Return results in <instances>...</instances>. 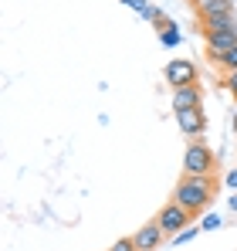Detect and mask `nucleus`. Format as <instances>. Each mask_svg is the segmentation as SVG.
<instances>
[{"label":"nucleus","mask_w":237,"mask_h":251,"mask_svg":"<svg viewBox=\"0 0 237 251\" xmlns=\"http://www.w3.org/2000/svg\"><path fill=\"white\" fill-rule=\"evenodd\" d=\"M224 88H231V95L237 99V72H227L224 75Z\"/></svg>","instance_id":"15"},{"label":"nucleus","mask_w":237,"mask_h":251,"mask_svg":"<svg viewBox=\"0 0 237 251\" xmlns=\"http://www.w3.org/2000/svg\"><path fill=\"white\" fill-rule=\"evenodd\" d=\"M193 3H197V0H193Z\"/></svg>","instance_id":"18"},{"label":"nucleus","mask_w":237,"mask_h":251,"mask_svg":"<svg viewBox=\"0 0 237 251\" xmlns=\"http://www.w3.org/2000/svg\"><path fill=\"white\" fill-rule=\"evenodd\" d=\"M203 105V92L197 85L190 88H173V112H187V109H200Z\"/></svg>","instance_id":"8"},{"label":"nucleus","mask_w":237,"mask_h":251,"mask_svg":"<svg viewBox=\"0 0 237 251\" xmlns=\"http://www.w3.org/2000/svg\"><path fill=\"white\" fill-rule=\"evenodd\" d=\"M224 180H227V187H231V190H237V170H231Z\"/></svg>","instance_id":"16"},{"label":"nucleus","mask_w":237,"mask_h":251,"mask_svg":"<svg viewBox=\"0 0 237 251\" xmlns=\"http://www.w3.org/2000/svg\"><path fill=\"white\" fill-rule=\"evenodd\" d=\"M197 234H200V224H197V227H187V231H180V234H173V241H176V245H190Z\"/></svg>","instance_id":"12"},{"label":"nucleus","mask_w":237,"mask_h":251,"mask_svg":"<svg viewBox=\"0 0 237 251\" xmlns=\"http://www.w3.org/2000/svg\"><path fill=\"white\" fill-rule=\"evenodd\" d=\"M166 82L173 85V88H190V85H197V65L187 61V58H173V61L166 65Z\"/></svg>","instance_id":"4"},{"label":"nucleus","mask_w":237,"mask_h":251,"mask_svg":"<svg viewBox=\"0 0 237 251\" xmlns=\"http://www.w3.org/2000/svg\"><path fill=\"white\" fill-rule=\"evenodd\" d=\"M213 194H217V176H187L183 173L176 190H173V201L180 207H187L193 217H200L213 204Z\"/></svg>","instance_id":"1"},{"label":"nucleus","mask_w":237,"mask_h":251,"mask_svg":"<svg viewBox=\"0 0 237 251\" xmlns=\"http://www.w3.org/2000/svg\"><path fill=\"white\" fill-rule=\"evenodd\" d=\"M234 48H237V31H220V34L203 38V51H207V58H213L217 65H220Z\"/></svg>","instance_id":"5"},{"label":"nucleus","mask_w":237,"mask_h":251,"mask_svg":"<svg viewBox=\"0 0 237 251\" xmlns=\"http://www.w3.org/2000/svg\"><path fill=\"white\" fill-rule=\"evenodd\" d=\"M132 241H136L139 251H159V245L166 241V234H163V227L153 221V224H142V227L132 234Z\"/></svg>","instance_id":"6"},{"label":"nucleus","mask_w":237,"mask_h":251,"mask_svg":"<svg viewBox=\"0 0 237 251\" xmlns=\"http://www.w3.org/2000/svg\"><path fill=\"white\" fill-rule=\"evenodd\" d=\"M217 227H224L220 214H203V221H200V231H217Z\"/></svg>","instance_id":"11"},{"label":"nucleus","mask_w":237,"mask_h":251,"mask_svg":"<svg viewBox=\"0 0 237 251\" xmlns=\"http://www.w3.org/2000/svg\"><path fill=\"white\" fill-rule=\"evenodd\" d=\"M200 31H203V38L220 34V31H237V14H217V17H203V21H200Z\"/></svg>","instance_id":"9"},{"label":"nucleus","mask_w":237,"mask_h":251,"mask_svg":"<svg viewBox=\"0 0 237 251\" xmlns=\"http://www.w3.org/2000/svg\"><path fill=\"white\" fill-rule=\"evenodd\" d=\"M109 251H139V248H136V241H132V238H118Z\"/></svg>","instance_id":"13"},{"label":"nucleus","mask_w":237,"mask_h":251,"mask_svg":"<svg viewBox=\"0 0 237 251\" xmlns=\"http://www.w3.org/2000/svg\"><path fill=\"white\" fill-rule=\"evenodd\" d=\"M213 170H217L213 150H210L203 139H193V143L187 146V153H183V173H187V176H217Z\"/></svg>","instance_id":"2"},{"label":"nucleus","mask_w":237,"mask_h":251,"mask_svg":"<svg viewBox=\"0 0 237 251\" xmlns=\"http://www.w3.org/2000/svg\"><path fill=\"white\" fill-rule=\"evenodd\" d=\"M231 210H234V214H237V194H234V197H231Z\"/></svg>","instance_id":"17"},{"label":"nucleus","mask_w":237,"mask_h":251,"mask_svg":"<svg viewBox=\"0 0 237 251\" xmlns=\"http://www.w3.org/2000/svg\"><path fill=\"white\" fill-rule=\"evenodd\" d=\"M176 123H180V129H183L190 139H200V136H203V129H207L203 105H200V109H187V112H176Z\"/></svg>","instance_id":"7"},{"label":"nucleus","mask_w":237,"mask_h":251,"mask_svg":"<svg viewBox=\"0 0 237 251\" xmlns=\"http://www.w3.org/2000/svg\"><path fill=\"white\" fill-rule=\"evenodd\" d=\"M190 221H193V214H190L187 207H180L176 201H169L166 207L159 210V217H156V224L163 227V234H166V238H173V234L187 231V227H190Z\"/></svg>","instance_id":"3"},{"label":"nucleus","mask_w":237,"mask_h":251,"mask_svg":"<svg viewBox=\"0 0 237 251\" xmlns=\"http://www.w3.org/2000/svg\"><path fill=\"white\" fill-rule=\"evenodd\" d=\"M156 34H159V44H163V48H180V44H183L180 24H176L173 17H169V21H166L163 27H156Z\"/></svg>","instance_id":"10"},{"label":"nucleus","mask_w":237,"mask_h":251,"mask_svg":"<svg viewBox=\"0 0 237 251\" xmlns=\"http://www.w3.org/2000/svg\"><path fill=\"white\" fill-rule=\"evenodd\" d=\"M220 68H224V75H227V72H237V48L224 58V61H220Z\"/></svg>","instance_id":"14"}]
</instances>
